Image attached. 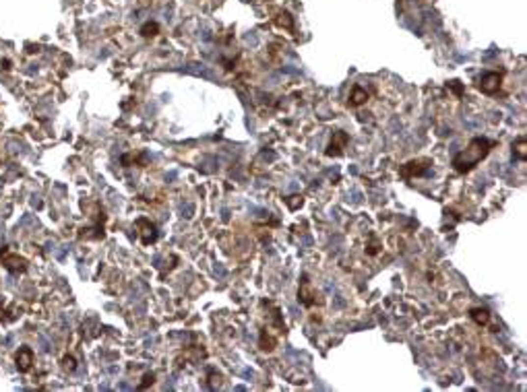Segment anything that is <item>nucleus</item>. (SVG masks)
<instances>
[{"label": "nucleus", "instance_id": "f257e3e1", "mask_svg": "<svg viewBox=\"0 0 527 392\" xmlns=\"http://www.w3.org/2000/svg\"><path fill=\"white\" fill-rule=\"evenodd\" d=\"M494 147L492 140L488 138H472L470 140V145H467L465 151H461V153H457L453 157V167H455V172H459V174H467V172H472V169L478 165L482 159L490 153V149Z\"/></svg>", "mask_w": 527, "mask_h": 392}, {"label": "nucleus", "instance_id": "f03ea898", "mask_svg": "<svg viewBox=\"0 0 527 392\" xmlns=\"http://www.w3.org/2000/svg\"><path fill=\"white\" fill-rule=\"evenodd\" d=\"M432 167V159L428 157H420V159H412V161H407L403 167H401V176L405 180H412L416 176H428L430 172L428 169Z\"/></svg>", "mask_w": 527, "mask_h": 392}, {"label": "nucleus", "instance_id": "7ed1b4c3", "mask_svg": "<svg viewBox=\"0 0 527 392\" xmlns=\"http://www.w3.org/2000/svg\"><path fill=\"white\" fill-rule=\"evenodd\" d=\"M298 299H300V304L306 306V308H310V306L316 304V291L312 289V285H310V281H308V277H302L300 289H298Z\"/></svg>", "mask_w": 527, "mask_h": 392}, {"label": "nucleus", "instance_id": "20e7f679", "mask_svg": "<svg viewBox=\"0 0 527 392\" xmlns=\"http://www.w3.org/2000/svg\"><path fill=\"white\" fill-rule=\"evenodd\" d=\"M135 225H137V227H141V242H143L145 246L153 244L155 239H157V227H155L149 219H145V217L137 219V223H135Z\"/></svg>", "mask_w": 527, "mask_h": 392}, {"label": "nucleus", "instance_id": "39448f33", "mask_svg": "<svg viewBox=\"0 0 527 392\" xmlns=\"http://www.w3.org/2000/svg\"><path fill=\"white\" fill-rule=\"evenodd\" d=\"M500 81H502V77L499 73H486L480 78V89H482L484 93L492 95V93H496L500 89Z\"/></svg>", "mask_w": 527, "mask_h": 392}, {"label": "nucleus", "instance_id": "423d86ee", "mask_svg": "<svg viewBox=\"0 0 527 392\" xmlns=\"http://www.w3.org/2000/svg\"><path fill=\"white\" fill-rule=\"evenodd\" d=\"M347 140H350V136H347L343 130H337V132L333 134V138H331V143H329V149H327V155H329V157L341 155L345 145H347Z\"/></svg>", "mask_w": 527, "mask_h": 392}, {"label": "nucleus", "instance_id": "0eeeda50", "mask_svg": "<svg viewBox=\"0 0 527 392\" xmlns=\"http://www.w3.org/2000/svg\"><path fill=\"white\" fill-rule=\"evenodd\" d=\"M15 361H17V369L23 371V374L31 369V364H33V351H31V347H21V349H19Z\"/></svg>", "mask_w": 527, "mask_h": 392}, {"label": "nucleus", "instance_id": "6e6552de", "mask_svg": "<svg viewBox=\"0 0 527 392\" xmlns=\"http://www.w3.org/2000/svg\"><path fill=\"white\" fill-rule=\"evenodd\" d=\"M2 264L8 270H13V273H23V270L27 268V260L21 258V256H17V254H4Z\"/></svg>", "mask_w": 527, "mask_h": 392}, {"label": "nucleus", "instance_id": "1a4fd4ad", "mask_svg": "<svg viewBox=\"0 0 527 392\" xmlns=\"http://www.w3.org/2000/svg\"><path fill=\"white\" fill-rule=\"evenodd\" d=\"M470 316H472V320L475 324H488L490 322V312L486 310V308H473L472 312H470Z\"/></svg>", "mask_w": 527, "mask_h": 392}, {"label": "nucleus", "instance_id": "9d476101", "mask_svg": "<svg viewBox=\"0 0 527 392\" xmlns=\"http://www.w3.org/2000/svg\"><path fill=\"white\" fill-rule=\"evenodd\" d=\"M366 99H368V93L364 91L362 87H354L352 89V95H350V104L352 105H362V104H366Z\"/></svg>", "mask_w": 527, "mask_h": 392}, {"label": "nucleus", "instance_id": "9b49d317", "mask_svg": "<svg viewBox=\"0 0 527 392\" xmlns=\"http://www.w3.org/2000/svg\"><path fill=\"white\" fill-rule=\"evenodd\" d=\"M513 151H515V155L519 157L521 161H525V159H527V140H525V136L515 140V143H513Z\"/></svg>", "mask_w": 527, "mask_h": 392}, {"label": "nucleus", "instance_id": "f8f14e48", "mask_svg": "<svg viewBox=\"0 0 527 392\" xmlns=\"http://www.w3.org/2000/svg\"><path fill=\"white\" fill-rule=\"evenodd\" d=\"M258 345H261L263 351H273L275 345H277V339L275 337H269L267 335V330H263L261 333V340H258Z\"/></svg>", "mask_w": 527, "mask_h": 392}, {"label": "nucleus", "instance_id": "ddd939ff", "mask_svg": "<svg viewBox=\"0 0 527 392\" xmlns=\"http://www.w3.org/2000/svg\"><path fill=\"white\" fill-rule=\"evenodd\" d=\"M157 31H160L157 23H145V25L141 27V33H143L145 37H153V35H157Z\"/></svg>", "mask_w": 527, "mask_h": 392}, {"label": "nucleus", "instance_id": "4468645a", "mask_svg": "<svg viewBox=\"0 0 527 392\" xmlns=\"http://www.w3.org/2000/svg\"><path fill=\"white\" fill-rule=\"evenodd\" d=\"M62 367H64V369H68V371H73V369L77 367V361H75V357H64V359H62Z\"/></svg>", "mask_w": 527, "mask_h": 392}, {"label": "nucleus", "instance_id": "2eb2a0df", "mask_svg": "<svg viewBox=\"0 0 527 392\" xmlns=\"http://www.w3.org/2000/svg\"><path fill=\"white\" fill-rule=\"evenodd\" d=\"M279 17H281V19H279V25H285L287 29H292V17L287 15V13H281Z\"/></svg>", "mask_w": 527, "mask_h": 392}, {"label": "nucleus", "instance_id": "dca6fc26", "mask_svg": "<svg viewBox=\"0 0 527 392\" xmlns=\"http://www.w3.org/2000/svg\"><path fill=\"white\" fill-rule=\"evenodd\" d=\"M153 378H155V376H153V374H147V376H145V378H143V380H145V382H143V384H139V388H147V386H149V384H153Z\"/></svg>", "mask_w": 527, "mask_h": 392}]
</instances>
